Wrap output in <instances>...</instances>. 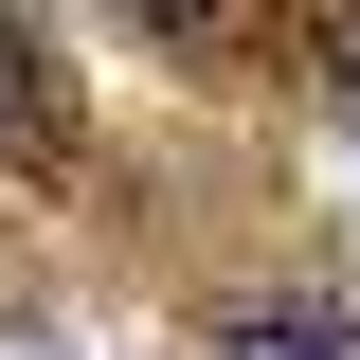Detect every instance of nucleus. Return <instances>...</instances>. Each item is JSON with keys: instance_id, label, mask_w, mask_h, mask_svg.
Instances as JSON below:
<instances>
[{"instance_id": "obj_1", "label": "nucleus", "mask_w": 360, "mask_h": 360, "mask_svg": "<svg viewBox=\"0 0 360 360\" xmlns=\"http://www.w3.org/2000/svg\"><path fill=\"white\" fill-rule=\"evenodd\" d=\"M217 360H360V324H342V307H234Z\"/></svg>"}, {"instance_id": "obj_2", "label": "nucleus", "mask_w": 360, "mask_h": 360, "mask_svg": "<svg viewBox=\"0 0 360 360\" xmlns=\"http://www.w3.org/2000/svg\"><path fill=\"white\" fill-rule=\"evenodd\" d=\"M127 18H144V37H180V54H198V37H234V0H127Z\"/></svg>"}]
</instances>
